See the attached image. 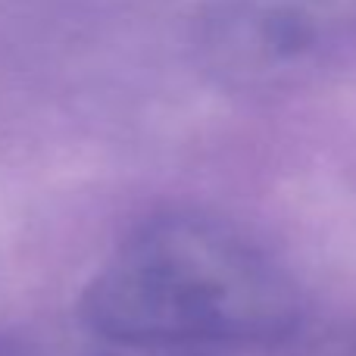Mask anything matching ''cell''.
<instances>
[{
	"label": "cell",
	"mask_w": 356,
	"mask_h": 356,
	"mask_svg": "<svg viewBox=\"0 0 356 356\" xmlns=\"http://www.w3.org/2000/svg\"><path fill=\"white\" fill-rule=\"evenodd\" d=\"M79 313L106 344H275L300 322V291L278 257L238 225L203 213H166L106 257L85 284Z\"/></svg>",
	"instance_id": "1"
},
{
	"label": "cell",
	"mask_w": 356,
	"mask_h": 356,
	"mask_svg": "<svg viewBox=\"0 0 356 356\" xmlns=\"http://www.w3.org/2000/svg\"><path fill=\"white\" fill-rule=\"evenodd\" d=\"M341 29L334 0H228L207 22V54L238 85L278 88L325 66Z\"/></svg>",
	"instance_id": "2"
},
{
	"label": "cell",
	"mask_w": 356,
	"mask_h": 356,
	"mask_svg": "<svg viewBox=\"0 0 356 356\" xmlns=\"http://www.w3.org/2000/svg\"><path fill=\"white\" fill-rule=\"evenodd\" d=\"M97 356H203V350H175V347H131V344H106Z\"/></svg>",
	"instance_id": "3"
},
{
	"label": "cell",
	"mask_w": 356,
	"mask_h": 356,
	"mask_svg": "<svg viewBox=\"0 0 356 356\" xmlns=\"http://www.w3.org/2000/svg\"><path fill=\"white\" fill-rule=\"evenodd\" d=\"M0 356H19L16 350H13L10 344H6V341H0Z\"/></svg>",
	"instance_id": "4"
}]
</instances>
